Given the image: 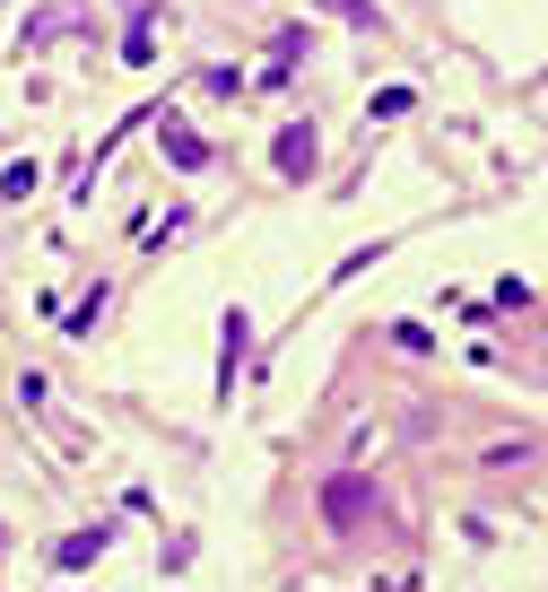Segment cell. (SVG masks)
Wrapping results in <instances>:
<instances>
[{
    "label": "cell",
    "instance_id": "3",
    "mask_svg": "<svg viewBox=\"0 0 548 592\" xmlns=\"http://www.w3.org/2000/svg\"><path fill=\"white\" fill-rule=\"evenodd\" d=\"M166 157H175V166H201V157H210V148H201V139H192V131H183V122H166Z\"/></svg>",
    "mask_w": 548,
    "mask_h": 592
},
{
    "label": "cell",
    "instance_id": "1",
    "mask_svg": "<svg viewBox=\"0 0 548 592\" xmlns=\"http://www.w3.org/2000/svg\"><path fill=\"white\" fill-rule=\"evenodd\" d=\"M366 496H374L366 479H331V488H323V514H331V523H357V514H366Z\"/></svg>",
    "mask_w": 548,
    "mask_h": 592
},
{
    "label": "cell",
    "instance_id": "2",
    "mask_svg": "<svg viewBox=\"0 0 548 592\" xmlns=\"http://www.w3.org/2000/svg\"><path fill=\"white\" fill-rule=\"evenodd\" d=\"M279 175H314V131H279Z\"/></svg>",
    "mask_w": 548,
    "mask_h": 592
}]
</instances>
